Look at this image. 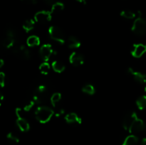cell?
Wrapping results in <instances>:
<instances>
[{"mask_svg":"<svg viewBox=\"0 0 146 145\" xmlns=\"http://www.w3.org/2000/svg\"><path fill=\"white\" fill-rule=\"evenodd\" d=\"M54 114H55V116L56 117H61V115L64 114V109H62V108H59V109H58L56 111L54 112Z\"/></svg>","mask_w":146,"mask_h":145,"instance_id":"cell-30","label":"cell"},{"mask_svg":"<svg viewBox=\"0 0 146 145\" xmlns=\"http://www.w3.org/2000/svg\"><path fill=\"white\" fill-rule=\"evenodd\" d=\"M22 109L21 108H17L16 109V115L17 117H22Z\"/></svg>","mask_w":146,"mask_h":145,"instance_id":"cell-31","label":"cell"},{"mask_svg":"<svg viewBox=\"0 0 146 145\" xmlns=\"http://www.w3.org/2000/svg\"><path fill=\"white\" fill-rule=\"evenodd\" d=\"M82 91L84 93H86L88 95H94L96 92L95 88L94 87V85H91V84H87L85 85L82 88Z\"/></svg>","mask_w":146,"mask_h":145,"instance_id":"cell-23","label":"cell"},{"mask_svg":"<svg viewBox=\"0 0 146 145\" xmlns=\"http://www.w3.org/2000/svg\"><path fill=\"white\" fill-rule=\"evenodd\" d=\"M137 118H138V115H137V114L135 112H131L127 113L125 115V117L123 118L122 123L123 127L124 128V129L128 131L129 130L131 125H133V123L135 122V120Z\"/></svg>","mask_w":146,"mask_h":145,"instance_id":"cell-8","label":"cell"},{"mask_svg":"<svg viewBox=\"0 0 146 145\" xmlns=\"http://www.w3.org/2000/svg\"><path fill=\"white\" fill-rule=\"evenodd\" d=\"M7 139L9 141V142H10L11 144H18L19 142V139L15 134H14L12 132H9V133L7 134Z\"/></svg>","mask_w":146,"mask_h":145,"instance_id":"cell-26","label":"cell"},{"mask_svg":"<svg viewBox=\"0 0 146 145\" xmlns=\"http://www.w3.org/2000/svg\"><path fill=\"white\" fill-rule=\"evenodd\" d=\"M69 61L74 66H80L83 65L84 62V58L82 54L78 52H74L70 55Z\"/></svg>","mask_w":146,"mask_h":145,"instance_id":"cell-11","label":"cell"},{"mask_svg":"<svg viewBox=\"0 0 146 145\" xmlns=\"http://www.w3.org/2000/svg\"><path fill=\"white\" fill-rule=\"evenodd\" d=\"M76 1H78V2H80V3H83V4H86V3L87 0H76Z\"/></svg>","mask_w":146,"mask_h":145,"instance_id":"cell-35","label":"cell"},{"mask_svg":"<svg viewBox=\"0 0 146 145\" xmlns=\"http://www.w3.org/2000/svg\"><path fill=\"white\" fill-rule=\"evenodd\" d=\"M48 34L53 40L57 41L59 44H64L65 43V36L59 27L56 26H51L48 28Z\"/></svg>","mask_w":146,"mask_h":145,"instance_id":"cell-4","label":"cell"},{"mask_svg":"<svg viewBox=\"0 0 146 145\" xmlns=\"http://www.w3.org/2000/svg\"><path fill=\"white\" fill-rule=\"evenodd\" d=\"M39 71L44 75H46L50 71V65L47 62H44L41 63L39 66Z\"/></svg>","mask_w":146,"mask_h":145,"instance_id":"cell-27","label":"cell"},{"mask_svg":"<svg viewBox=\"0 0 146 145\" xmlns=\"http://www.w3.org/2000/svg\"><path fill=\"white\" fill-rule=\"evenodd\" d=\"M13 52L19 58L23 59H29L31 58V52L22 44H15L13 46Z\"/></svg>","mask_w":146,"mask_h":145,"instance_id":"cell-5","label":"cell"},{"mask_svg":"<svg viewBox=\"0 0 146 145\" xmlns=\"http://www.w3.org/2000/svg\"><path fill=\"white\" fill-rule=\"evenodd\" d=\"M144 130L146 131V125H145V129H144Z\"/></svg>","mask_w":146,"mask_h":145,"instance_id":"cell-38","label":"cell"},{"mask_svg":"<svg viewBox=\"0 0 146 145\" xmlns=\"http://www.w3.org/2000/svg\"><path fill=\"white\" fill-rule=\"evenodd\" d=\"M137 107L140 110H143L146 107V95L139 97L136 100Z\"/></svg>","mask_w":146,"mask_h":145,"instance_id":"cell-21","label":"cell"},{"mask_svg":"<svg viewBox=\"0 0 146 145\" xmlns=\"http://www.w3.org/2000/svg\"><path fill=\"white\" fill-rule=\"evenodd\" d=\"M141 145H146V137L143 138V139H142V141H141Z\"/></svg>","mask_w":146,"mask_h":145,"instance_id":"cell-34","label":"cell"},{"mask_svg":"<svg viewBox=\"0 0 146 145\" xmlns=\"http://www.w3.org/2000/svg\"><path fill=\"white\" fill-rule=\"evenodd\" d=\"M61 99V95L59 92H55L52 95L51 98V103L53 105V107L56 106L57 104L59 102V101Z\"/></svg>","mask_w":146,"mask_h":145,"instance_id":"cell-25","label":"cell"},{"mask_svg":"<svg viewBox=\"0 0 146 145\" xmlns=\"http://www.w3.org/2000/svg\"><path fill=\"white\" fill-rule=\"evenodd\" d=\"M52 13L48 11H41L37 12L34 16V19L38 23L48 22L51 19Z\"/></svg>","mask_w":146,"mask_h":145,"instance_id":"cell-9","label":"cell"},{"mask_svg":"<svg viewBox=\"0 0 146 145\" xmlns=\"http://www.w3.org/2000/svg\"><path fill=\"white\" fill-rule=\"evenodd\" d=\"M128 72L139 83L144 84L146 82V75H145L144 73H142L141 72H138V71H135L132 68H128Z\"/></svg>","mask_w":146,"mask_h":145,"instance_id":"cell-13","label":"cell"},{"mask_svg":"<svg viewBox=\"0 0 146 145\" xmlns=\"http://www.w3.org/2000/svg\"><path fill=\"white\" fill-rule=\"evenodd\" d=\"M44 1L48 5H53L55 3V0H44Z\"/></svg>","mask_w":146,"mask_h":145,"instance_id":"cell-32","label":"cell"},{"mask_svg":"<svg viewBox=\"0 0 146 145\" xmlns=\"http://www.w3.org/2000/svg\"><path fill=\"white\" fill-rule=\"evenodd\" d=\"M17 125L21 132H27L30 129L29 124L24 118H23V117H17Z\"/></svg>","mask_w":146,"mask_h":145,"instance_id":"cell-15","label":"cell"},{"mask_svg":"<svg viewBox=\"0 0 146 145\" xmlns=\"http://www.w3.org/2000/svg\"><path fill=\"white\" fill-rule=\"evenodd\" d=\"M64 9V4L63 3L59 2H55L51 7V12L52 14H58V13L61 12V11H63Z\"/></svg>","mask_w":146,"mask_h":145,"instance_id":"cell-20","label":"cell"},{"mask_svg":"<svg viewBox=\"0 0 146 145\" xmlns=\"http://www.w3.org/2000/svg\"><path fill=\"white\" fill-rule=\"evenodd\" d=\"M145 124L144 123L143 121L140 118H137L135 120V122L133 123V125H131V128L129 129L128 132L130 133H138V132H141V131L144 130L145 129Z\"/></svg>","mask_w":146,"mask_h":145,"instance_id":"cell-10","label":"cell"},{"mask_svg":"<svg viewBox=\"0 0 146 145\" xmlns=\"http://www.w3.org/2000/svg\"><path fill=\"white\" fill-rule=\"evenodd\" d=\"M54 53L52 46L51 44H44L40 48L39 54L41 59L44 60L45 62L48 61Z\"/></svg>","mask_w":146,"mask_h":145,"instance_id":"cell-7","label":"cell"},{"mask_svg":"<svg viewBox=\"0 0 146 145\" xmlns=\"http://www.w3.org/2000/svg\"><path fill=\"white\" fill-rule=\"evenodd\" d=\"M121 16L127 19H132V18H135L136 14L133 11H130V10H123L121 12Z\"/></svg>","mask_w":146,"mask_h":145,"instance_id":"cell-24","label":"cell"},{"mask_svg":"<svg viewBox=\"0 0 146 145\" xmlns=\"http://www.w3.org/2000/svg\"><path fill=\"white\" fill-rule=\"evenodd\" d=\"M5 80H6V75L3 72L0 73V85L2 88H4L5 85Z\"/></svg>","mask_w":146,"mask_h":145,"instance_id":"cell-29","label":"cell"},{"mask_svg":"<svg viewBox=\"0 0 146 145\" xmlns=\"http://www.w3.org/2000/svg\"><path fill=\"white\" fill-rule=\"evenodd\" d=\"M34 105H35V102H34V100L30 101L29 103H28L27 105H25V107H24V110L25 111V112H29V111L31 110V109L34 107Z\"/></svg>","mask_w":146,"mask_h":145,"instance_id":"cell-28","label":"cell"},{"mask_svg":"<svg viewBox=\"0 0 146 145\" xmlns=\"http://www.w3.org/2000/svg\"><path fill=\"white\" fill-rule=\"evenodd\" d=\"M3 100H4V96L1 94V101H3Z\"/></svg>","mask_w":146,"mask_h":145,"instance_id":"cell-37","label":"cell"},{"mask_svg":"<svg viewBox=\"0 0 146 145\" xmlns=\"http://www.w3.org/2000/svg\"><path fill=\"white\" fill-rule=\"evenodd\" d=\"M138 142V138L134 134L129 135L125 139L122 145H136Z\"/></svg>","mask_w":146,"mask_h":145,"instance_id":"cell-17","label":"cell"},{"mask_svg":"<svg viewBox=\"0 0 146 145\" xmlns=\"http://www.w3.org/2000/svg\"><path fill=\"white\" fill-rule=\"evenodd\" d=\"M145 92H146V86L145 87Z\"/></svg>","mask_w":146,"mask_h":145,"instance_id":"cell-39","label":"cell"},{"mask_svg":"<svg viewBox=\"0 0 146 145\" xmlns=\"http://www.w3.org/2000/svg\"><path fill=\"white\" fill-rule=\"evenodd\" d=\"M54 114V111L49 107L40 106L35 111V117L40 123L45 124L51 119Z\"/></svg>","mask_w":146,"mask_h":145,"instance_id":"cell-1","label":"cell"},{"mask_svg":"<svg viewBox=\"0 0 146 145\" xmlns=\"http://www.w3.org/2000/svg\"><path fill=\"white\" fill-rule=\"evenodd\" d=\"M23 1H25L27 3H34L36 1V0H21Z\"/></svg>","mask_w":146,"mask_h":145,"instance_id":"cell-33","label":"cell"},{"mask_svg":"<svg viewBox=\"0 0 146 145\" xmlns=\"http://www.w3.org/2000/svg\"><path fill=\"white\" fill-rule=\"evenodd\" d=\"M0 63H1V64H0V68H1V67L3 66V65H4V61H3L2 59H1V61H0Z\"/></svg>","mask_w":146,"mask_h":145,"instance_id":"cell-36","label":"cell"},{"mask_svg":"<svg viewBox=\"0 0 146 145\" xmlns=\"http://www.w3.org/2000/svg\"><path fill=\"white\" fill-rule=\"evenodd\" d=\"M34 24H35V22L33 19H28L23 24V28L25 30V31L27 32H29V31H31V30L34 28Z\"/></svg>","mask_w":146,"mask_h":145,"instance_id":"cell-22","label":"cell"},{"mask_svg":"<svg viewBox=\"0 0 146 145\" xmlns=\"http://www.w3.org/2000/svg\"><path fill=\"white\" fill-rule=\"evenodd\" d=\"M48 97V91L46 86L41 85L37 87L34 92L33 100L37 104H42L47 100Z\"/></svg>","mask_w":146,"mask_h":145,"instance_id":"cell-2","label":"cell"},{"mask_svg":"<svg viewBox=\"0 0 146 145\" xmlns=\"http://www.w3.org/2000/svg\"><path fill=\"white\" fill-rule=\"evenodd\" d=\"M132 31L134 34L138 36H143L146 34V19L141 16H138L133 22Z\"/></svg>","mask_w":146,"mask_h":145,"instance_id":"cell-3","label":"cell"},{"mask_svg":"<svg viewBox=\"0 0 146 145\" xmlns=\"http://www.w3.org/2000/svg\"><path fill=\"white\" fill-rule=\"evenodd\" d=\"M27 44L30 47H34L40 44V39L36 36H31L27 40Z\"/></svg>","mask_w":146,"mask_h":145,"instance_id":"cell-19","label":"cell"},{"mask_svg":"<svg viewBox=\"0 0 146 145\" xmlns=\"http://www.w3.org/2000/svg\"><path fill=\"white\" fill-rule=\"evenodd\" d=\"M65 120L68 124H79L80 125L82 122L81 118L79 117L77 114L74 112H71L66 115Z\"/></svg>","mask_w":146,"mask_h":145,"instance_id":"cell-14","label":"cell"},{"mask_svg":"<svg viewBox=\"0 0 146 145\" xmlns=\"http://www.w3.org/2000/svg\"><path fill=\"white\" fill-rule=\"evenodd\" d=\"M67 43H68V46L70 48H78L81 46V42L78 41V38L73 36L68 37Z\"/></svg>","mask_w":146,"mask_h":145,"instance_id":"cell-16","label":"cell"},{"mask_svg":"<svg viewBox=\"0 0 146 145\" xmlns=\"http://www.w3.org/2000/svg\"><path fill=\"white\" fill-rule=\"evenodd\" d=\"M146 52V45L142 44H135L133 46L131 54L135 58H141Z\"/></svg>","mask_w":146,"mask_h":145,"instance_id":"cell-12","label":"cell"},{"mask_svg":"<svg viewBox=\"0 0 146 145\" xmlns=\"http://www.w3.org/2000/svg\"><path fill=\"white\" fill-rule=\"evenodd\" d=\"M51 66H52L53 70L56 72H62L66 68L65 65L62 62L58 61H54L51 64Z\"/></svg>","mask_w":146,"mask_h":145,"instance_id":"cell-18","label":"cell"},{"mask_svg":"<svg viewBox=\"0 0 146 145\" xmlns=\"http://www.w3.org/2000/svg\"><path fill=\"white\" fill-rule=\"evenodd\" d=\"M15 44V32L12 29L7 30L6 36L2 41V45L6 48H11Z\"/></svg>","mask_w":146,"mask_h":145,"instance_id":"cell-6","label":"cell"}]
</instances>
